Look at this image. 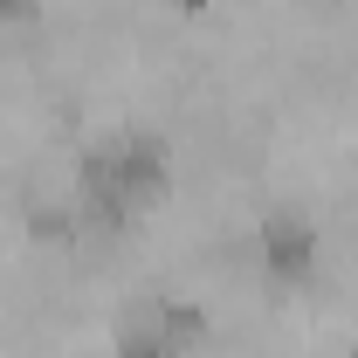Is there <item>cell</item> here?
<instances>
[{
    "label": "cell",
    "mask_w": 358,
    "mask_h": 358,
    "mask_svg": "<svg viewBox=\"0 0 358 358\" xmlns=\"http://www.w3.org/2000/svg\"><path fill=\"white\" fill-rule=\"evenodd\" d=\"M48 0H0V28H42Z\"/></svg>",
    "instance_id": "cell-2"
},
{
    "label": "cell",
    "mask_w": 358,
    "mask_h": 358,
    "mask_svg": "<svg viewBox=\"0 0 358 358\" xmlns=\"http://www.w3.org/2000/svg\"><path fill=\"white\" fill-rule=\"evenodd\" d=\"M255 262H262L268 289H310L317 262H324V227L303 207H268L255 221Z\"/></svg>",
    "instance_id": "cell-1"
},
{
    "label": "cell",
    "mask_w": 358,
    "mask_h": 358,
    "mask_svg": "<svg viewBox=\"0 0 358 358\" xmlns=\"http://www.w3.org/2000/svg\"><path fill=\"white\" fill-rule=\"evenodd\" d=\"M345 358H358V345H345Z\"/></svg>",
    "instance_id": "cell-3"
}]
</instances>
